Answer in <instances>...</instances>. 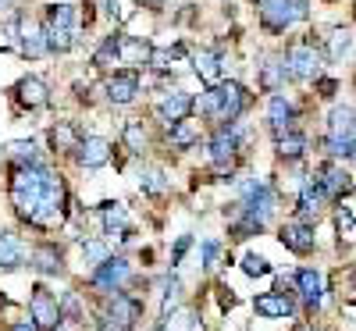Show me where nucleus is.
<instances>
[{"label":"nucleus","mask_w":356,"mask_h":331,"mask_svg":"<svg viewBox=\"0 0 356 331\" xmlns=\"http://www.w3.org/2000/svg\"><path fill=\"white\" fill-rule=\"evenodd\" d=\"M11 203L15 210L36 228L61 225L65 214V186L43 164H22L11 178Z\"/></svg>","instance_id":"nucleus-1"},{"label":"nucleus","mask_w":356,"mask_h":331,"mask_svg":"<svg viewBox=\"0 0 356 331\" xmlns=\"http://www.w3.org/2000/svg\"><path fill=\"white\" fill-rule=\"evenodd\" d=\"M246 100H250L246 89H243L239 82H228V86L207 89V93L200 97V111L211 114V118H218V122H225V125H232L235 118L246 111Z\"/></svg>","instance_id":"nucleus-2"},{"label":"nucleus","mask_w":356,"mask_h":331,"mask_svg":"<svg viewBox=\"0 0 356 331\" xmlns=\"http://www.w3.org/2000/svg\"><path fill=\"white\" fill-rule=\"evenodd\" d=\"M43 36L50 54H65L79 43V29H75V8L72 4H54L43 22Z\"/></svg>","instance_id":"nucleus-3"},{"label":"nucleus","mask_w":356,"mask_h":331,"mask_svg":"<svg viewBox=\"0 0 356 331\" xmlns=\"http://www.w3.org/2000/svg\"><path fill=\"white\" fill-rule=\"evenodd\" d=\"M29 317H33V328L57 331V324H61V303H57L47 289H33V299H29Z\"/></svg>","instance_id":"nucleus-4"},{"label":"nucleus","mask_w":356,"mask_h":331,"mask_svg":"<svg viewBox=\"0 0 356 331\" xmlns=\"http://www.w3.org/2000/svg\"><path fill=\"white\" fill-rule=\"evenodd\" d=\"M285 72L292 79H317L321 72V54L310 43H292L285 54Z\"/></svg>","instance_id":"nucleus-5"},{"label":"nucleus","mask_w":356,"mask_h":331,"mask_svg":"<svg viewBox=\"0 0 356 331\" xmlns=\"http://www.w3.org/2000/svg\"><path fill=\"white\" fill-rule=\"evenodd\" d=\"M193 107H196V100L186 93V89H171V93H164L161 104H157V118L171 129V125H178V122H186Z\"/></svg>","instance_id":"nucleus-6"},{"label":"nucleus","mask_w":356,"mask_h":331,"mask_svg":"<svg viewBox=\"0 0 356 331\" xmlns=\"http://www.w3.org/2000/svg\"><path fill=\"white\" fill-rule=\"evenodd\" d=\"M129 275H132V264H129L125 257H107V260L93 271V285L104 289V292H118V285L129 282Z\"/></svg>","instance_id":"nucleus-7"},{"label":"nucleus","mask_w":356,"mask_h":331,"mask_svg":"<svg viewBox=\"0 0 356 331\" xmlns=\"http://www.w3.org/2000/svg\"><path fill=\"white\" fill-rule=\"evenodd\" d=\"M278 239H282V246H285V250L307 257V253L314 250V225H310V221H300V218H296V221H285Z\"/></svg>","instance_id":"nucleus-8"},{"label":"nucleus","mask_w":356,"mask_h":331,"mask_svg":"<svg viewBox=\"0 0 356 331\" xmlns=\"http://www.w3.org/2000/svg\"><path fill=\"white\" fill-rule=\"evenodd\" d=\"M139 314H143L139 299H132V296H125V292H111V299H107V317H111L118 328L132 331V324L139 321Z\"/></svg>","instance_id":"nucleus-9"},{"label":"nucleus","mask_w":356,"mask_h":331,"mask_svg":"<svg viewBox=\"0 0 356 331\" xmlns=\"http://www.w3.org/2000/svg\"><path fill=\"white\" fill-rule=\"evenodd\" d=\"M104 93H107V100H111L114 107L132 104L136 93H139V75H136V72H118V75H111L107 86H104Z\"/></svg>","instance_id":"nucleus-10"},{"label":"nucleus","mask_w":356,"mask_h":331,"mask_svg":"<svg viewBox=\"0 0 356 331\" xmlns=\"http://www.w3.org/2000/svg\"><path fill=\"white\" fill-rule=\"evenodd\" d=\"M75 154H79V164H82V168L93 171V168H104V164L111 161V143H107L104 136H86V139L79 143Z\"/></svg>","instance_id":"nucleus-11"},{"label":"nucleus","mask_w":356,"mask_h":331,"mask_svg":"<svg viewBox=\"0 0 356 331\" xmlns=\"http://www.w3.org/2000/svg\"><path fill=\"white\" fill-rule=\"evenodd\" d=\"M296 289H300L303 303L310 310H317L321 299H324V275H321V271H314V267H303L300 275H296Z\"/></svg>","instance_id":"nucleus-12"},{"label":"nucleus","mask_w":356,"mask_h":331,"mask_svg":"<svg viewBox=\"0 0 356 331\" xmlns=\"http://www.w3.org/2000/svg\"><path fill=\"white\" fill-rule=\"evenodd\" d=\"M235 150H239V129L235 125H221L211 139V161L214 164H228L235 157Z\"/></svg>","instance_id":"nucleus-13"},{"label":"nucleus","mask_w":356,"mask_h":331,"mask_svg":"<svg viewBox=\"0 0 356 331\" xmlns=\"http://www.w3.org/2000/svg\"><path fill=\"white\" fill-rule=\"evenodd\" d=\"M324 200H328V193H324V189H321V182L310 175L307 182L300 186V221L317 218V214H321V207H324Z\"/></svg>","instance_id":"nucleus-14"},{"label":"nucleus","mask_w":356,"mask_h":331,"mask_svg":"<svg viewBox=\"0 0 356 331\" xmlns=\"http://www.w3.org/2000/svg\"><path fill=\"white\" fill-rule=\"evenodd\" d=\"M100 221H104V232L129 243V210L122 203H104L100 207Z\"/></svg>","instance_id":"nucleus-15"},{"label":"nucleus","mask_w":356,"mask_h":331,"mask_svg":"<svg viewBox=\"0 0 356 331\" xmlns=\"http://www.w3.org/2000/svg\"><path fill=\"white\" fill-rule=\"evenodd\" d=\"M18 100H22V107H29V111H40V107H47L50 104V93H47V82L43 79H36V75H29V79H22L18 82Z\"/></svg>","instance_id":"nucleus-16"},{"label":"nucleus","mask_w":356,"mask_h":331,"mask_svg":"<svg viewBox=\"0 0 356 331\" xmlns=\"http://www.w3.org/2000/svg\"><path fill=\"white\" fill-rule=\"evenodd\" d=\"M253 310H257L260 317H292V314H296L292 299H289L285 292H264V296H257V299H253Z\"/></svg>","instance_id":"nucleus-17"},{"label":"nucleus","mask_w":356,"mask_h":331,"mask_svg":"<svg viewBox=\"0 0 356 331\" xmlns=\"http://www.w3.org/2000/svg\"><path fill=\"white\" fill-rule=\"evenodd\" d=\"M292 118H296V107H292V100H289V97L275 93L271 100H267V122H271V129H275V132H285V129L292 125Z\"/></svg>","instance_id":"nucleus-18"},{"label":"nucleus","mask_w":356,"mask_h":331,"mask_svg":"<svg viewBox=\"0 0 356 331\" xmlns=\"http://www.w3.org/2000/svg\"><path fill=\"white\" fill-rule=\"evenodd\" d=\"M193 68H196V75H200L207 86L214 89V86L221 82V68H225V65H221V57H218L214 50H200V54L193 57Z\"/></svg>","instance_id":"nucleus-19"},{"label":"nucleus","mask_w":356,"mask_h":331,"mask_svg":"<svg viewBox=\"0 0 356 331\" xmlns=\"http://www.w3.org/2000/svg\"><path fill=\"white\" fill-rule=\"evenodd\" d=\"M18 36H22V54H25V57H40V54H47L43 25H36V22H22Z\"/></svg>","instance_id":"nucleus-20"},{"label":"nucleus","mask_w":356,"mask_h":331,"mask_svg":"<svg viewBox=\"0 0 356 331\" xmlns=\"http://www.w3.org/2000/svg\"><path fill=\"white\" fill-rule=\"evenodd\" d=\"M50 143H54L57 154H75L79 143H82V136L75 132V125H72V122H57V125H54V132H50Z\"/></svg>","instance_id":"nucleus-21"},{"label":"nucleus","mask_w":356,"mask_h":331,"mask_svg":"<svg viewBox=\"0 0 356 331\" xmlns=\"http://www.w3.org/2000/svg\"><path fill=\"white\" fill-rule=\"evenodd\" d=\"M317 182H321V189L328 193V196H339V193H346V189H349V171H346V168H339V164H328V168L321 171Z\"/></svg>","instance_id":"nucleus-22"},{"label":"nucleus","mask_w":356,"mask_h":331,"mask_svg":"<svg viewBox=\"0 0 356 331\" xmlns=\"http://www.w3.org/2000/svg\"><path fill=\"white\" fill-rule=\"evenodd\" d=\"M33 267L40 271V275H57V271H61V250L50 246V243L36 246V253H33Z\"/></svg>","instance_id":"nucleus-23"},{"label":"nucleus","mask_w":356,"mask_h":331,"mask_svg":"<svg viewBox=\"0 0 356 331\" xmlns=\"http://www.w3.org/2000/svg\"><path fill=\"white\" fill-rule=\"evenodd\" d=\"M307 136L303 132H292V129H285V132H278V154L282 157H289V161H296V157H303L307 154Z\"/></svg>","instance_id":"nucleus-24"},{"label":"nucleus","mask_w":356,"mask_h":331,"mask_svg":"<svg viewBox=\"0 0 356 331\" xmlns=\"http://www.w3.org/2000/svg\"><path fill=\"white\" fill-rule=\"evenodd\" d=\"M22 264V243H18V235L15 232H0V267L11 271Z\"/></svg>","instance_id":"nucleus-25"},{"label":"nucleus","mask_w":356,"mask_h":331,"mask_svg":"<svg viewBox=\"0 0 356 331\" xmlns=\"http://www.w3.org/2000/svg\"><path fill=\"white\" fill-rule=\"evenodd\" d=\"M193 143H200V125L196 122H178V125H171V146L175 150H189Z\"/></svg>","instance_id":"nucleus-26"},{"label":"nucleus","mask_w":356,"mask_h":331,"mask_svg":"<svg viewBox=\"0 0 356 331\" xmlns=\"http://www.w3.org/2000/svg\"><path fill=\"white\" fill-rule=\"evenodd\" d=\"M353 50V33L349 29H332L328 33V57L332 61H342V57H349Z\"/></svg>","instance_id":"nucleus-27"},{"label":"nucleus","mask_w":356,"mask_h":331,"mask_svg":"<svg viewBox=\"0 0 356 331\" xmlns=\"http://www.w3.org/2000/svg\"><path fill=\"white\" fill-rule=\"evenodd\" d=\"M139 189H143L146 196H164V193L171 189V178H168L161 168H154V171H146V175L139 178Z\"/></svg>","instance_id":"nucleus-28"},{"label":"nucleus","mask_w":356,"mask_h":331,"mask_svg":"<svg viewBox=\"0 0 356 331\" xmlns=\"http://www.w3.org/2000/svg\"><path fill=\"white\" fill-rule=\"evenodd\" d=\"M285 75H289V72H285V65L278 61V57H267V65L260 68V86L267 89V93H275Z\"/></svg>","instance_id":"nucleus-29"},{"label":"nucleus","mask_w":356,"mask_h":331,"mask_svg":"<svg viewBox=\"0 0 356 331\" xmlns=\"http://www.w3.org/2000/svg\"><path fill=\"white\" fill-rule=\"evenodd\" d=\"M97 65L100 68H114V65H122V36H107L104 40V47L97 50Z\"/></svg>","instance_id":"nucleus-30"},{"label":"nucleus","mask_w":356,"mask_h":331,"mask_svg":"<svg viewBox=\"0 0 356 331\" xmlns=\"http://www.w3.org/2000/svg\"><path fill=\"white\" fill-rule=\"evenodd\" d=\"M4 154L11 157V161H22V164H36V143L33 139H18V143H8L4 146Z\"/></svg>","instance_id":"nucleus-31"},{"label":"nucleus","mask_w":356,"mask_h":331,"mask_svg":"<svg viewBox=\"0 0 356 331\" xmlns=\"http://www.w3.org/2000/svg\"><path fill=\"white\" fill-rule=\"evenodd\" d=\"M122 61H136V65L150 61V47H146V43H139V40H129V36H122Z\"/></svg>","instance_id":"nucleus-32"},{"label":"nucleus","mask_w":356,"mask_h":331,"mask_svg":"<svg viewBox=\"0 0 356 331\" xmlns=\"http://www.w3.org/2000/svg\"><path fill=\"white\" fill-rule=\"evenodd\" d=\"M178 61H182V47H164V50H150V65L154 68H175Z\"/></svg>","instance_id":"nucleus-33"},{"label":"nucleus","mask_w":356,"mask_h":331,"mask_svg":"<svg viewBox=\"0 0 356 331\" xmlns=\"http://www.w3.org/2000/svg\"><path fill=\"white\" fill-rule=\"evenodd\" d=\"M82 257H86V264H89V267L97 271V267L107 260V246L100 243V239H86V243H82Z\"/></svg>","instance_id":"nucleus-34"},{"label":"nucleus","mask_w":356,"mask_h":331,"mask_svg":"<svg viewBox=\"0 0 356 331\" xmlns=\"http://www.w3.org/2000/svg\"><path fill=\"white\" fill-rule=\"evenodd\" d=\"M122 139H125V146L132 150V154H143V146H146V132H143V125H139V122H129V125H125V132H122Z\"/></svg>","instance_id":"nucleus-35"},{"label":"nucleus","mask_w":356,"mask_h":331,"mask_svg":"<svg viewBox=\"0 0 356 331\" xmlns=\"http://www.w3.org/2000/svg\"><path fill=\"white\" fill-rule=\"evenodd\" d=\"M243 271L250 278H264V275H271V264H267L264 257H257V253H246L243 257Z\"/></svg>","instance_id":"nucleus-36"},{"label":"nucleus","mask_w":356,"mask_h":331,"mask_svg":"<svg viewBox=\"0 0 356 331\" xmlns=\"http://www.w3.org/2000/svg\"><path fill=\"white\" fill-rule=\"evenodd\" d=\"M178 292H182V285H178V278H171V282H168V292H164V307H161V317H164V321H168L171 310L178 307Z\"/></svg>","instance_id":"nucleus-37"},{"label":"nucleus","mask_w":356,"mask_h":331,"mask_svg":"<svg viewBox=\"0 0 356 331\" xmlns=\"http://www.w3.org/2000/svg\"><path fill=\"white\" fill-rule=\"evenodd\" d=\"M218 253H221V243H218V239H207V243L200 246V260H203V267H214Z\"/></svg>","instance_id":"nucleus-38"},{"label":"nucleus","mask_w":356,"mask_h":331,"mask_svg":"<svg viewBox=\"0 0 356 331\" xmlns=\"http://www.w3.org/2000/svg\"><path fill=\"white\" fill-rule=\"evenodd\" d=\"M189 246H193V235H178V243L171 250V264H182V257L189 253Z\"/></svg>","instance_id":"nucleus-39"},{"label":"nucleus","mask_w":356,"mask_h":331,"mask_svg":"<svg viewBox=\"0 0 356 331\" xmlns=\"http://www.w3.org/2000/svg\"><path fill=\"white\" fill-rule=\"evenodd\" d=\"M18 29H22V22H4V25H0V47H11L15 43V33H18Z\"/></svg>","instance_id":"nucleus-40"},{"label":"nucleus","mask_w":356,"mask_h":331,"mask_svg":"<svg viewBox=\"0 0 356 331\" xmlns=\"http://www.w3.org/2000/svg\"><path fill=\"white\" fill-rule=\"evenodd\" d=\"M346 303H353V307H356V267L346 275Z\"/></svg>","instance_id":"nucleus-41"},{"label":"nucleus","mask_w":356,"mask_h":331,"mask_svg":"<svg viewBox=\"0 0 356 331\" xmlns=\"http://www.w3.org/2000/svg\"><path fill=\"white\" fill-rule=\"evenodd\" d=\"M335 225H339V232H353L356 218L349 214V210H339V214H335Z\"/></svg>","instance_id":"nucleus-42"},{"label":"nucleus","mask_w":356,"mask_h":331,"mask_svg":"<svg viewBox=\"0 0 356 331\" xmlns=\"http://www.w3.org/2000/svg\"><path fill=\"white\" fill-rule=\"evenodd\" d=\"M97 331H125V328H118L107 314H100V317H97Z\"/></svg>","instance_id":"nucleus-43"},{"label":"nucleus","mask_w":356,"mask_h":331,"mask_svg":"<svg viewBox=\"0 0 356 331\" xmlns=\"http://www.w3.org/2000/svg\"><path fill=\"white\" fill-rule=\"evenodd\" d=\"M317 86H321V97H335V89H339V82H335V79H321Z\"/></svg>","instance_id":"nucleus-44"},{"label":"nucleus","mask_w":356,"mask_h":331,"mask_svg":"<svg viewBox=\"0 0 356 331\" xmlns=\"http://www.w3.org/2000/svg\"><path fill=\"white\" fill-rule=\"evenodd\" d=\"M186 331H203V321H200V314H186Z\"/></svg>","instance_id":"nucleus-45"},{"label":"nucleus","mask_w":356,"mask_h":331,"mask_svg":"<svg viewBox=\"0 0 356 331\" xmlns=\"http://www.w3.org/2000/svg\"><path fill=\"white\" fill-rule=\"evenodd\" d=\"M104 11H107L111 18H122V4H118V0H104Z\"/></svg>","instance_id":"nucleus-46"},{"label":"nucleus","mask_w":356,"mask_h":331,"mask_svg":"<svg viewBox=\"0 0 356 331\" xmlns=\"http://www.w3.org/2000/svg\"><path fill=\"white\" fill-rule=\"evenodd\" d=\"M11 331H36V328H33V324H29V321H22V324H15Z\"/></svg>","instance_id":"nucleus-47"},{"label":"nucleus","mask_w":356,"mask_h":331,"mask_svg":"<svg viewBox=\"0 0 356 331\" xmlns=\"http://www.w3.org/2000/svg\"><path fill=\"white\" fill-rule=\"evenodd\" d=\"M11 4H15V0H0V11H11Z\"/></svg>","instance_id":"nucleus-48"},{"label":"nucleus","mask_w":356,"mask_h":331,"mask_svg":"<svg viewBox=\"0 0 356 331\" xmlns=\"http://www.w3.org/2000/svg\"><path fill=\"white\" fill-rule=\"evenodd\" d=\"M154 331H168V328H164V324H157V328H154Z\"/></svg>","instance_id":"nucleus-49"},{"label":"nucleus","mask_w":356,"mask_h":331,"mask_svg":"<svg viewBox=\"0 0 356 331\" xmlns=\"http://www.w3.org/2000/svg\"><path fill=\"white\" fill-rule=\"evenodd\" d=\"M260 4H271V0H260Z\"/></svg>","instance_id":"nucleus-50"},{"label":"nucleus","mask_w":356,"mask_h":331,"mask_svg":"<svg viewBox=\"0 0 356 331\" xmlns=\"http://www.w3.org/2000/svg\"><path fill=\"white\" fill-rule=\"evenodd\" d=\"M353 157H356V150H353Z\"/></svg>","instance_id":"nucleus-51"}]
</instances>
